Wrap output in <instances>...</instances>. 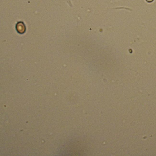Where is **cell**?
<instances>
[{
	"label": "cell",
	"mask_w": 156,
	"mask_h": 156,
	"mask_svg": "<svg viewBox=\"0 0 156 156\" xmlns=\"http://www.w3.org/2000/svg\"><path fill=\"white\" fill-rule=\"evenodd\" d=\"M16 29L17 32L21 34L24 33L26 30L25 25L23 22H19L17 23L16 26Z\"/></svg>",
	"instance_id": "6da1fadb"
},
{
	"label": "cell",
	"mask_w": 156,
	"mask_h": 156,
	"mask_svg": "<svg viewBox=\"0 0 156 156\" xmlns=\"http://www.w3.org/2000/svg\"><path fill=\"white\" fill-rule=\"evenodd\" d=\"M146 2H148V3H151V2L153 1L154 0H146Z\"/></svg>",
	"instance_id": "7a4b0ae2"
}]
</instances>
